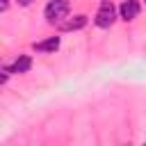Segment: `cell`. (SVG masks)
<instances>
[{"label":"cell","instance_id":"cell-8","mask_svg":"<svg viewBox=\"0 0 146 146\" xmlns=\"http://www.w3.org/2000/svg\"><path fill=\"white\" fill-rule=\"evenodd\" d=\"M144 2H146V0H144Z\"/></svg>","mask_w":146,"mask_h":146},{"label":"cell","instance_id":"cell-4","mask_svg":"<svg viewBox=\"0 0 146 146\" xmlns=\"http://www.w3.org/2000/svg\"><path fill=\"white\" fill-rule=\"evenodd\" d=\"M62 32H75V30H82L87 25V16L84 14H75L73 18H64L62 23H57Z\"/></svg>","mask_w":146,"mask_h":146},{"label":"cell","instance_id":"cell-2","mask_svg":"<svg viewBox=\"0 0 146 146\" xmlns=\"http://www.w3.org/2000/svg\"><path fill=\"white\" fill-rule=\"evenodd\" d=\"M114 21H116V7H114V2H112V0H103L100 7H98V11H96L94 23H96L98 27L107 30V27L114 25Z\"/></svg>","mask_w":146,"mask_h":146},{"label":"cell","instance_id":"cell-1","mask_svg":"<svg viewBox=\"0 0 146 146\" xmlns=\"http://www.w3.org/2000/svg\"><path fill=\"white\" fill-rule=\"evenodd\" d=\"M68 11H71L68 0H50L43 9V16L48 23H62L64 18H68Z\"/></svg>","mask_w":146,"mask_h":146},{"label":"cell","instance_id":"cell-3","mask_svg":"<svg viewBox=\"0 0 146 146\" xmlns=\"http://www.w3.org/2000/svg\"><path fill=\"white\" fill-rule=\"evenodd\" d=\"M139 0H123L121 2V7H119V16L123 18V21H135L137 16H139Z\"/></svg>","mask_w":146,"mask_h":146},{"label":"cell","instance_id":"cell-5","mask_svg":"<svg viewBox=\"0 0 146 146\" xmlns=\"http://www.w3.org/2000/svg\"><path fill=\"white\" fill-rule=\"evenodd\" d=\"M59 36H48L46 41H34L32 43V48L36 50V52H55L57 48H59Z\"/></svg>","mask_w":146,"mask_h":146},{"label":"cell","instance_id":"cell-7","mask_svg":"<svg viewBox=\"0 0 146 146\" xmlns=\"http://www.w3.org/2000/svg\"><path fill=\"white\" fill-rule=\"evenodd\" d=\"M16 2H18V5H23V7H27V5H32L34 0H16Z\"/></svg>","mask_w":146,"mask_h":146},{"label":"cell","instance_id":"cell-6","mask_svg":"<svg viewBox=\"0 0 146 146\" xmlns=\"http://www.w3.org/2000/svg\"><path fill=\"white\" fill-rule=\"evenodd\" d=\"M30 66H32V59H30L27 55H18V59H16L9 68H11V73H27Z\"/></svg>","mask_w":146,"mask_h":146}]
</instances>
